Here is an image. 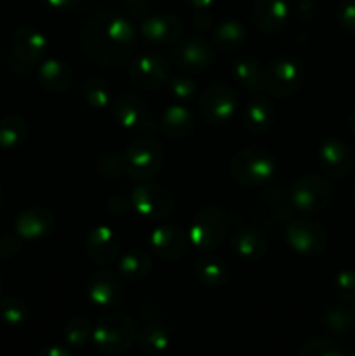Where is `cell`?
I'll use <instances>...</instances> for the list:
<instances>
[{
	"label": "cell",
	"instance_id": "cell-1",
	"mask_svg": "<svg viewBox=\"0 0 355 356\" xmlns=\"http://www.w3.org/2000/svg\"><path fill=\"white\" fill-rule=\"evenodd\" d=\"M134 26L117 13L96 14L84 28L82 45L87 56L106 68L125 65L134 52Z\"/></svg>",
	"mask_w": 355,
	"mask_h": 356
},
{
	"label": "cell",
	"instance_id": "cell-2",
	"mask_svg": "<svg viewBox=\"0 0 355 356\" xmlns=\"http://www.w3.org/2000/svg\"><path fill=\"white\" fill-rule=\"evenodd\" d=\"M93 339L97 350L103 353H124L138 339V327L131 316L124 313H110L96 323L93 330Z\"/></svg>",
	"mask_w": 355,
	"mask_h": 356
},
{
	"label": "cell",
	"instance_id": "cell-3",
	"mask_svg": "<svg viewBox=\"0 0 355 356\" xmlns=\"http://www.w3.org/2000/svg\"><path fill=\"white\" fill-rule=\"evenodd\" d=\"M164 163L159 143L150 136H138L129 143L122 156V167L134 181H146L155 176Z\"/></svg>",
	"mask_w": 355,
	"mask_h": 356
},
{
	"label": "cell",
	"instance_id": "cell-4",
	"mask_svg": "<svg viewBox=\"0 0 355 356\" xmlns=\"http://www.w3.org/2000/svg\"><path fill=\"white\" fill-rule=\"evenodd\" d=\"M275 174V159L263 148L240 149L230 163V176L240 186H260Z\"/></svg>",
	"mask_w": 355,
	"mask_h": 356
},
{
	"label": "cell",
	"instance_id": "cell-5",
	"mask_svg": "<svg viewBox=\"0 0 355 356\" xmlns=\"http://www.w3.org/2000/svg\"><path fill=\"white\" fill-rule=\"evenodd\" d=\"M226 232H228V218L225 211L211 205V207L202 209L195 216L188 238L195 249L209 252L221 245Z\"/></svg>",
	"mask_w": 355,
	"mask_h": 356
},
{
	"label": "cell",
	"instance_id": "cell-6",
	"mask_svg": "<svg viewBox=\"0 0 355 356\" xmlns=\"http://www.w3.org/2000/svg\"><path fill=\"white\" fill-rule=\"evenodd\" d=\"M333 198V188L326 177L308 174L292 183L289 190V200L294 205L296 211L315 214L329 205Z\"/></svg>",
	"mask_w": 355,
	"mask_h": 356
},
{
	"label": "cell",
	"instance_id": "cell-7",
	"mask_svg": "<svg viewBox=\"0 0 355 356\" xmlns=\"http://www.w3.org/2000/svg\"><path fill=\"white\" fill-rule=\"evenodd\" d=\"M303 83V70L294 59H277L263 70V89L277 97L294 94Z\"/></svg>",
	"mask_w": 355,
	"mask_h": 356
},
{
	"label": "cell",
	"instance_id": "cell-8",
	"mask_svg": "<svg viewBox=\"0 0 355 356\" xmlns=\"http://www.w3.org/2000/svg\"><path fill=\"white\" fill-rule=\"evenodd\" d=\"M113 117L118 124L127 131H139L143 134H152L155 132V122L148 110V104L139 96L131 92L120 94L113 101Z\"/></svg>",
	"mask_w": 355,
	"mask_h": 356
},
{
	"label": "cell",
	"instance_id": "cell-9",
	"mask_svg": "<svg viewBox=\"0 0 355 356\" xmlns=\"http://www.w3.org/2000/svg\"><path fill=\"white\" fill-rule=\"evenodd\" d=\"M13 66H21V72H28L33 65H37L47 52V38L44 33L30 26H23L14 31L13 40Z\"/></svg>",
	"mask_w": 355,
	"mask_h": 356
},
{
	"label": "cell",
	"instance_id": "cell-10",
	"mask_svg": "<svg viewBox=\"0 0 355 356\" xmlns=\"http://www.w3.org/2000/svg\"><path fill=\"white\" fill-rule=\"evenodd\" d=\"M131 205L145 219H164L174 205L173 193L160 184H141L131 195Z\"/></svg>",
	"mask_w": 355,
	"mask_h": 356
},
{
	"label": "cell",
	"instance_id": "cell-11",
	"mask_svg": "<svg viewBox=\"0 0 355 356\" xmlns=\"http://www.w3.org/2000/svg\"><path fill=\"white\" fill-rule=\"evenodd\" d=\"M129 79L145 90H155L169 82L171 65L159 54H141L129 66Z\"/></svg>",
	"mask_w": 355,
	"mask_h": 356
},
{
	"label": "cell",
	"instance_id": "cell-12",
	"mask_svg": "<svg viewBox=\"0 0 355 356\" xmlns=\"http://www.w3.org/2000/svg\"><path fill=\"white\" fill-rule=\"evenodd\" d=\"M285 240L292 250L303 256H317L327 247V235L322 226L306 219H294L285 226Z\"/></svg>",
	"mask_w": 355,
	"mask_h": 356
},
{
	"label": "cell",
	"instance_id": "cell-13",
	"mask_svg": "<svg viewBox=\"0 0 355 356\" xmlns=\"http://www.w3.org/2000/svg\"><path fill=\"white\" fill-rule=\"evenodd\" d=\"M235 94L226 83H212L200 97L202 115L209 124H226L235 113Z\"/></svg>",
	"mask_w": 355,
	"mask_h": 356
},
{
	"label": "cell",
	"instance_id": "cell-14",
	"mask_svg": "<svg viewBox=\"0 0 355 356\" xmlns=\"http://www.w3.org/2000/svg\"><path fill=\"white\" fill-rule=\"evenodd\" d=\"M174 61L181 70H187V72H205L214 61V51L209 42L202 38H184L178 42L174 49Z\"/></svg>",
	"mask_w": 355,
	"mask_h": 356
},
{
	"label": "cell",
	"instance_id": "cell-15",
	"mask_svg": "<svg viewBox=\"0 0 355 356\" xmlns=\"http://www.w3.org/2000/svg\"><path fill=\"white\" fill-rule=\"evenodd\" d=\"M319 162L327 176L341 179L354 169V153L341 139H327L319 149Z\"/></svg>",
	"mask_w": 355,
	"mask_h": 356
},
{
	"label": "cell",
	"instance_id": "cell-16",
	"mask_svg": "<svg viewBox=\"0 0 355 356\" xmlns=\"http://www.w3.org/2000/svg\"><path fill=\"white\" fill-rule=\"evenodd\" d=\"M148 243L157 256L166 261H173L187 252L190 238L183 229L176 226H159L150 233Z\"/></svg>",
	"mask_w": 355,
	"mask_h": 356
},
{
	"label": "cell",
	"instance_id": "cell-17",
	"mask_svg": "<svg viewBox=\"0 0 355 356\" xmlns=\"http://www.w3.org/2000/svg\"><path fill=\"white\" fill-rule=\"evenodd\" d=\"M54 229V216L45 207H28L14 221V232L24 240H38Z\"/></svg>",
	"mask_w": 355,
	"mask_h": 356
},
{
	"label": "cell",
	"instance_id": "cell-18",
	"mask_svg": "<svg viewBox=\"0 0 355 356\" xmlns=\"http://www.w3.org/2000/svg\"><path fill=\"white\" fill-rule=\"evenodd\" d=\"M87 256L97 264H110L120 252V242L110 226H96L86 238Z\"/></svg>",
	"mask_w": 355,
	"mask_h": 356
},
{
	"label": "cell",
	"instance_id": "cell-19",
	"mask_svg": "<svg viewBox=\"0 0 355 356\" xmlns=\"http://www.w3.org/2000/svg\"><path fill=\"white\" fill-rule=\"evenodd\" d=\"M289 7L285 0H256L253 6V23L265 33H277L285 26Z\"/></svg>",
	"mask_w": 355,
	"mask_h": 356
},
{
	"label": "cell",
	"instance_id": "cell-20",
	"mask_svg": "<svg viewBox=\"0 0 355 356\" xmlns=\"http://www.w3.org/2000/svg\"><path fill=\"white\" fill-rule=\"evenodd\" d=\"M268 249L267 236L253 226H240L232 236V250L246 261H256L265 256Z\"/></svg>",
	"mask_w": 355,
	"mask_h": 356
},
{
	"label": "cell",
	"instance_id": "cell-21",
	"mask_svg": "<svg viewBox=\"0 0 355 356\" xmlns=\"http://www.w3.org/2000/svg\"><path fill=\"white\" fill-rule=\"evenodd\" d=\"M141 35L153 44H173L181 35V23L171 14H153L141 24Z\"/></svg>",
	"mask_w": 355,
	"mask_h": 356
},
{
	"label": "cell",
	"instance_id": "cell-22",
	"mask_svg": "<svg viewBox=\"0 0 355 356\" xmlns=\"http://www.w3.org/2000/svg\"><path fill=\"white\" fill-rule=\"evenodd\" d=\"M38 82L51 92H65L73 82V72L61 59H47L38 68Z\"/></svg>",
	"mask_w": 355,
	"mask_h": 356
},
{
	"label": "cell",
	"instance_id": "cell-23",
	"mask_svg": "<svg viewBox=\"0 0 355 356\" xmlns=\"http://www.w3.org/2000/svg\"><path fill=\"white\" fill-rule=\"evenodd\" d=\"M195 118L187 106L171 104L162 115V131L169 139H187L194 132Z\"/></svg>",
	"mask_w": 355,
	"mask_h": 356
},
{
	"label": "cell",
	"instance_id": "cell-24",
	"mask_svg": "<svg viewBox=\"0 0 355 356\" xmlns=\"http://www.w3.org/2000/svg\"><path fill=\"white\" fill-rule=\"evenodd\" d=\"M89 299L97 306H115L122 299V285L113 273L101 271L89 285Z\"/></svg>",
	"mask_w": 355,
	"mask_h": 356
},
{
	"label": "cell",
	"instance_id": "cell-25",
	"mask_svg": "<svg viewBox=\"0 0 355 356\" xmlns=\"http://www.w3.org/2000/svg\"><path fill=\"white\" fill-rule=\"evenodd\" d=\"M275 122V108L265 97H254L246 108L244 113V124L247 131L253 134H263L274 125Z\"/></svg>",
	"mask_w": 355,
	"mask_h": 356
},
{
	"label": "cell",
	"instance_id": "cell-26",
	"mask_svg": "<svg viewBox=\"0 0 355 356\" xmlns=\"http://www.w3.org/2000/svg\"><path fill=\"white\" fill-rule=\"evenodd\" d=\"M195 277L207 287H223L228 282V268L221 259L214 257H200L194 264Z\"/></svg>",
	"mask_w": 355,
	"mask_h": 356
},
{
	"label": "cell",
	"instance_id": "cell-27",
	"mask_svg": "<svg viewBox=\"0 0 355 356\" xmlns=\"http://www.w3.org/2000/svg\"><path fill=\"white\" fill-rule=\"evenodd\" d=\"M232 73L239 83H242L246 89L258 92L263 87V70L261 65L251 56H242V58L235 59L232 66Z\"/></svg>",
	"mask_w": 355,
	"mask_h": 356
},
{
	"label": "cell",
	"instance_id": "cell-28",
	"mask_svg": "<svg viewBox=\"0 0 355 356\" xmlns=\"http://www.w3.org/2000/svg\"><path fill=\"white\" fill-rule=\"evenodd\" d=\"M28 125L21 115H7L0 120V148L14 149L26 139Z\"/></svg>",
	"mask_w": 355,
	"mask_h": 356
},
{
	"label": "cell",
	"instance_id": "cell-29",
	"mask_svg": "<svg viewBox=\"0 0 355 356\" xmlns=\"http://www.w3.org/2000/svg\"><path fill=\"white\" fill-rule=\"evenodd\" d=\"M118 271L127 280H143L152 271V259L148 254L139 249L129 250L122 256L120 263H118Z\"/></svg>",
	"mask_w": 355,
	"mask_h": 356
},
{
	"label": "cell",
	"instance_id": "cell-30",
	"mask_svg": "<svg viewBox=\"0 0 355 356\" xmlns=\"http://www.w3.org/2000/svg\"><path fill=\"white\" fill-rule=\"evenodd\" d=\"M138 344L143 353L146 355H162L169 350L171 337L166 329L160 325H146L145 329L138 332Z\"/></svg>",
	"mask_w": 355,
	"mask_h": 356
},
{
	"label": "cell",
	"instance_id": "cell-31",
	"mask_svg": "<svg viewBox=\"0 0 355 356\" xmlns=\"http://www.w3.org/2000/svg\"><path fill=\"white\" fill-rule=\"evenodd\" d=\"M247 31L244 24L237 19H226L214 30V42L223 51H232L244 44Z\"/></svg>",
	"mask_w": 355,
	"mask_h": 356
},
{
	"label": "cell",
	"instance_id": "cell-32",
	"mask_svg": "<svg viewBox=\"0 0 355 356\" xmlns=\"http://www.w3.org/2000/svg\"><path fill=\"white\" fill-rule=\"evenodd\" d=\"M82 96L89 106L104 110L110 104V87L97 76H89L82 82Z\"/></svg>",
	"mask_w": 355,
	"mask_h": 356
},
{
	"label": "cell",
	"instance_id": "cell-33",
	"mask_svg": "<svg viewBox=\"0 0 355 356\" xmlns=\"http://www.w3.org/2000/svg\"><path fill=\"white\" fill-rule=\"evenodd\" d=\"M0 318L6 325L19 327L28 318V306L21 298L10 296L0 301Z\"/></svg>",
	"mask_w": 355,
	"mask_h": 356
},
{
	"label": "cell",
	"instance_id": "cell-34",
	"mask_svg": "<svg viewBox=\"0 0 355 356\" xmlns=\"http://www.w3.org/2000/svg\"><path fill=\"white\" fill-rule=\"evenodd\" d=\"M324 325L334 332H348L355 327V312L347 306H333L322 316Z\"/></svg>",
	"mask_w": 355,
	"mask_h": 356
},
{
	"label": "cell",
	"instance_id": "cell-35",
	"mask_svg": "<svg viewBox=\"0 0 355 356\" xmlns=\"http://www.w3.org/2000/svg\"><path fill=\"white\" fill-rule=\"evenodd\" d=\"M93 336V325L87 318L75 316L65 327V339L72 348H80Z\"/></svg>",
	"mask_w": 355,
	"mask_h": 356
},
{
	"label": "cell",
	"instance_id": "cell-36",
	"mask_svg": "<svg viewBox=\"0 0 355 356\" xmlns=\"http://www.w3.org/2000/svg\"><path fill=\"white\" fill-rule=\"evenodd\" d=\"M299 356H347L343 348L327 337H313L301 348Z\"/></svg>",
	"mask_w": 355,
	"mask_h": 356
},
{
	"label": "cell",
	"instance_id": "cell-37",
	"mask_svg": "<svg viewBox=\"0 0 355 356\" xmlns=\"http://www.w3.org/2000/svg\"><path fill=\"white\" fill-rule=\"evenodd\" d=\"M334 294L343 302L355 301V271L343 270L333 280Z\"/></svg>",
	"mask_w": 355,
	"mask_h": 356
},
{
	"label": "cell",
	"instance_id": "cell-38",
	"mask_svg": "<svg viewBox=\"0 0 355 356\" xmlns=\"http://www.w3.org/2000/svg\"><path fill=\"white\" fill-rule=\"evenodd\" d=\"M169 89L173 92V96L181 101L191 99L195 96V92H197V86L194 83V80L184 75L169 79Z\"/></svg>",
	"mask_w": 355,
	"mask_h": 356
},
{
	"label": "cell",
	"instance_id": "cell-39",
	"mask_svg": "<svg viewBox=\"0 0 355 356\" xmlns=\"http://www.w3.org/2000/svg\"><path fill=\"white\" fill-rule=\"evenodd\" d=\"M338 19L348 33L355 35V0H343L338 10Z\"/></svg>",
	"mask_w": 355,
	"mask_h": 356
},
{
	"label": "cell",
	"instance_id": "cell-40",
	"mask_svg": "<svg viewBox=\"0 0 355 356\" xmlns=\"http://www.w3.org/2000/svg\"><path fill=\"white\" fill-rule=\"evenodd\" d=\"M21 249V236L14 233H7L0 238V257L3 259H10V257L16 256Z\"/></svg>",
	"mask_w": 355,
	"mask_h": 356
},
{
	"label": "cell",
	"instance_id": "cell-41",
	"mask_svg": "<svg viewBox=\"0 0 355 356\" xmlns=\"http://www.w3.org/2000/svg\"><path fill=\"white\" fill-rule=\"evenodd\" d=\"M45 6H49L51 9H58V10H66V9H73V7L79 6L82 0H42Z\"/></svg>",
	"mask_w": 355,
	"mask_h": 356
},
{
	"label": "cell",
	"instance_id": "cell-42",
	"mask_svg": "<svg viewBox=\"0 0 355 356\" xmlns=\"http://www.w3.org/2000/svg\"><path fill=\"white\" fill-rule=\"evenodd\" d=\"M194 23H195V26L198 28V30H205V28L211 26V23H212V16H211V14L207 13V10L202 9V10H198L197 14H195Z\"/></svg>",
	"mask_w": 355,
	"mask_h": 356
},
{
	"label": "cell",
	"instance_id": "cell-43",
	"mask_svg": "<svg viewBox=\"0 0 355 356\" xmlns=\"http://www.w3.org/2000/svg\"><path fill=\"white\" fill-rule=\"evenodd\" d=\"M37 356H72V353L65 346H47L38 351Z\"/></svg>",
	"mask_w": 355,
	"mask_h": 356
},
{
	"label": "cell",
	"instance_id": "cell-44",
	"mask_svg": "<svg viewBox=\"0 0 355 356\" xmlns=\"http://www.w3.org/2000/svg\"><path fill=\"white\" fill-rule=\"evenodd\" d=\"M212 2H214V0H187V3H190V6L195 7L197 10L207 9Z\"/></svg>",
	"mask_w": 355,
	"mask_h": 356
},
{
	"label": "cell",
	"instance_id": "cell-45",
	"mask_svg": "<svg viewBox=\"0 0 355 356\" xmlns=\"http://www.w3.org/2000/svg\"><path fill=\"white\" fill-rule=\"evenodd\" d=\"M350 129H352V132L355 134V111H354V115L350 117Z\"/></svg>",
	"mask_w": 355,
	"mask_h": 356
},
{
	"label": "cell",
	"instance_id": "cell-46",
	"mask_svg": "<svg viewBox=\"0 0 355 356\" xmlns=\"http://www.w3.org/2000/svg\"><path fill=\"white\" fill-rule=\"evenodd\" d=\"M2 291H3V282H2V275H0V296H2Z\"/></svg>",
	"mask_w": 355,
	"mask_h": 356
},
{
	"label": "cell",
	"instance_id": "cell-47",
	"mask_svg": "<svg viewBox=\"0 0 355 356\" xmlns=\"http://www.w3.org/2000/svg\"><path fill=\"white\" fill-rule=\"evenodd\" d=\"M2 204H3V195L2 191H0V209H2Z\"/></svg>",
	"mask_w": 355,
	"mask_h": 356
},
{
	"label": "cell",
	"instance_id": "cell-48",
	"mask_svg": "<svg viewBox=\"0 0 355 356\" xmlns=\"http://www.w3.org/2000/svg\"><path fill=\"white\" fill-rule=\"evenodd\" d=\"M352 198H354V202H355V183H354V188H352Z\"/></svg>",
	"mask_w": 355,
	"mask_h": 356
}]
</instances>
